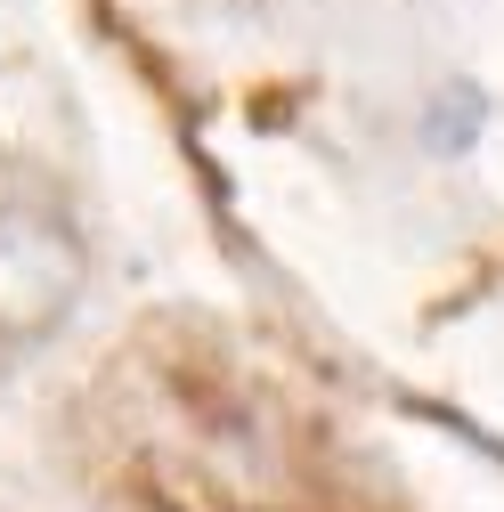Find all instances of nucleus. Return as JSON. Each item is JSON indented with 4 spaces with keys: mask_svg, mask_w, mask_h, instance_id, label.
<instances>
[{
    "mask_svg": "<svg viewBox=\"0 0 504 512\" xmlns=\"http://www.w3.org/2000/svg\"><path fill=\"white\" fill-rule=\"evenodd\" d=\"M415 131H423L431 155H464V147H480V131H488V98H480V82H439V90L423 98V114H415Z\"/></svg>",
    "mask_w": 504,
    "mask_h": 512,
    "instance_id": "1",
    "label": "nucleus"
},
{
    "mask_svg": "<svg viewBox=\"0 0 504 512\" xmlns=\"http://www.w3.org/2000/svg\"><path fill=\"white\" fill-rule=\"evenodd\" d=\"M139 496H147L155 512H236L204 472H187V464H171V456H147V464H139Z\"/></svg>",
    "mask_w": 504,
    "mask_h": 512,
    "instance_id": "2",
    "label": "nucleus"
}]
</instances>
